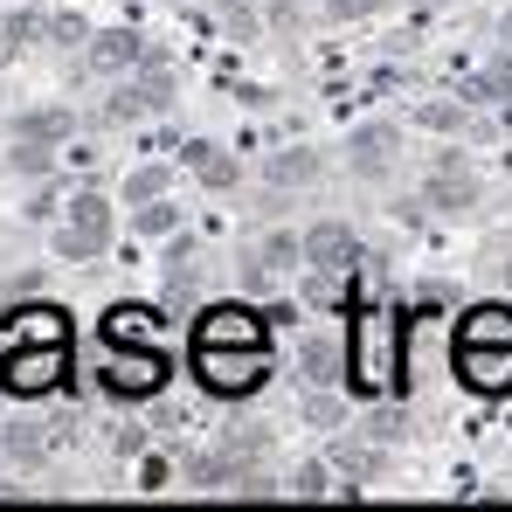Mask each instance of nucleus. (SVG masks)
<instances>
[{"label":"nucleus","instance_id":"0eeeda50","mask_svg":"<svg viewBox=\"0 0 512 512\" xmlns=\"http://www.w3.org/2000/svg\"><path fill=\"white\" fill-rule=\"evenodd\" d=\"M423 201H429V208H443V215H457V208H478V173L464 167V153H443V160L429 167Z\"/></svg>","mask_w":512,"mask_h":512},{"label":"nucleus","instance_id":"2eb2a0df","mask_svg":"<svg viewBox=\"0 0 512 512\" xmlns=\"http://www.w3.org/2000/svg\"><path fill=\"white\" fill-rule=\"evenodd\" d=\"M153 319H160L153 305H111V312H104V340L111 346H139L146 333H153Z\"/></svg>","mask_w":512,"mask_h":512},{"label":"nucleus","instance_id":"cd10ccee","mask_svg":"<svg viewBox=\"0 0 512 512\" xmlns=\"http://www.w3.org/2000/svg\"><path fill=\"white\" fill-rule=\"evenodd\" d=\"M333 464H340L346 478H374V464H381V457H374L367 443H340V450H333Z\"/></svg>","mask_w":512,"mask_h":512},{"label":"nucleus","instance_id":"f3484780","mask_svg":"<svg viewBox=\"0 0 512 512\" xmlns=\"http://www.w3.org/2000/svg\"><path fill=\"white\" fill-rule=\"evenodd\" d=\"M70 125H77L70 104H42V111H21L14 118V139H49L56 146V139H70Z\"/></svg>","mask_w":512,"mask_h":512},{"label":"nucleus","instance_id":"b1692460","mask_svg":"<svg viewBox=\"0 0 512 512\" xmlns=\"http://www.w3.org/2000/svg\"><path fill=\"white\" fill-rule=\"evenodd\" d=\"M256 256H263V270H277V277H284V270H298V263H305V236H270Z\"/></svg>","mask_w":512,"mask_h":512},{"label":"nucleus","instance_id":"dca6fc26","mask_svg":"<svg viewBox=\"0 0 512 512\" xmlns=\"http://www.w3.org/2000/svg\"><path fill=\"white\" fill-rule=\"evenodd\" d=\"M457 340H464V346H512V312H506V305H478V312L464 319Z\"/></svg>","mask_w":512,"mask_h":512},{"label":"nucleus","instance_id":"423d86ee","mask_svg":"<svg viewBox=\"0 0 512 512\" xmlns=\"http://www.w3.org/2000/svg\"><path fill=\"white\" fill-rule=\"evenodd\" d=\"M263 326H270V312H250V305H208L201 326H194V346H263Z\"/></svg>","mask_w":512,"mask_h":512},{"label":"nucleus","instance_id":"f03ea898","mask_svg":"<svg viewBox=\"0 0 512 512\" xmlns=\"http://www.w3.org/2000/svg\"><path fill=\"white\" fill-rule=\"evenodd\" d=\"M70 374V340H14L0 353V395H56Z\"/></svg>","mask_w":512,"mask_h":512},{"label":"nucleus","instance_id":"5701e85b","mask_svg":"<svg viewBox=\"0 0 512 512\" xmlns=\"http://www.w3.org/2000/svg\"><path fill=\"white\" fill-rule=\"evenodd\" d=\"M139 236H173L180 229V201H167V194H153V201H139Z\"/></svg>","mask_w":512,"mask_h":512},{"label":"nucleus","instance_id":"4468645a","mask_svg":"<svg viewBox=\"0 0 512 512\" xmlns=\"http://www.w3.org/2000/svg\"><path fill=\"white\" fill-rule=\"evenodd\" d=\"M180 167H194L201 187H236V160H229L222 146H208V139H187V146H180Z\"/></svg>","mask_w":512,"mask_h":512},{"label":"nucleus","instance_id":"9b49d317","mask_svg":"<svg viewBox=\"0 0 512 512\" xmlns=\"http://www.w3.org/2000/svg\"><path fill=\"white\" fill-rule=\"evenodd\" d=\"M360 256V243H353V229L346 222H319V229H305V270L319 263V270H346Z\"/></svg>","mask_w":512,"mask_h":512},{"label":"nucleus","instance_id":"6e6552de","mask_svg":"<svg viewBox=\"0 0 512 512\" xmlns=\"http://www.w3.org/2000/svg\"><path fill=\"white\" fill-rule=\"evenodd\" d=\"M84 56H90L97 77H125V70L146 63V35H132V28H97L84 42Z\"/></svg>","mask_w":512,"mask_h":512},{"label":"nucleus","instance_id":"f704fd0d","mask_svg":"<svg viewBox=\"0 0 512 512\" xmlns=\"http://www.w3.org/2000/svg\"><path fill=\"white\" fill-rule=\"evenodd\" d=\"M499 42H512V14H506V21H499Z\"/></svg>","mask_w":512,"mask_h":512},{"label":"nucleus","instance_id":"a878e982","mask_svg":"<svg viewBox=\"0 0 512 512\" xmlns=\"http://www.w3.org/2000/svg\"><path fill=\"white\" fill-rule=\"evenodd\" d=\"M42 450H49V436H42L35 423L7 429V457H14V464H42Z\"/></svg>","mask_w":512,"mask_h":512},{"label":"nucleus","instance_id":"2f4dec72","mask_svg":"<svg viewBox=\"0 0 512 512\" xmlns=\"http://www.w3.org/2000/svg\"><path fill=\"white\" fill-rule=\"evenodd\" d=\"M21 215H28V222H49V215H56V187H42V194H35Z\"/></svg>","mask_w":512,"mask_h":512},{"label":"nucleus","instance_id":"ddd939ff","mask_svg":"<svg viewBox=\"0 0 512 512\" xmlns=\"http://www.w3.org/2000/svg\"><path fill=\"white\" fill-rule=\"evenodd\" d=\"M298 367H305L312 388H326V381H346V374H353V367H346V346L326 340V333H312V340L298 346Z\"/></svg>","mask_w":512,"mask_h":512},{"label":"nucleus","instance_id":"4be33fe9","mask_svg":"<svg viewBox=\"0 0 512 512\" xmlns=\"http://www.w3.org/2000/svg\"><path fill=\"white\" fill-rule=\"evenodd\" d=\"M416 118H423L429 132H478V118L464 111V97H457V104H450V97H436V104H423V111H416Z\"/></svg>","mask_w":512,"mask_h":512},{"label":"nucleus","instance_id":"f257e3e1","mask_svg":"<svg viewBox=\"0 0 512 512\" xmlns=\"http://www.w3.org/2000/svg\"><path fill=\"white\" fill-rule=\"evenodd\" d=\"M346 367H353V381H360L367 395H381V388L402 374V333H395L388 312H367V319L353 326V340H346Z\"/></svg>","mask_w":512,"mask_h":512},{"label":"nucleus","instance_id":"7ed1b4c3","mask_svg":"<svg viewBox=\"0 0 512 512\" xmlns=\"http://www.w3.org/2000/svg\"><path fill=\"white\" fill-rule=\"evenodd\" d=\"M194 374L208 395H256L270 381V346H194Z\"/></svg>","mask_w":512,"mask_h":512},{"label":"nucleus","instance_id":"1a4fd4ad","mask_svg":"<svg viewBox=\"0 0 512 512\" xmlns=\"http://www.w3.org/2000/svg\"><path fill=\"white\" fill-rule=\"evenodd\" d=\"M457 367H464V381L485 388V395L512 388V346H464L457 340Z\"/></svg>","mask_w":512,"mask_h":512},{"label":"nucleus","instance_id":"412c9836","mask_svg":"<svg viewBox=\"0 0 512 512\" xmlns=\"http://www.w3.org/2000/svg\"><path fill=\"white\" fill-rule=\"evenodd\" d=\"M7 167L21 173V180H42V173L56 167V146H49V139H14V153H7Z\"/></svg>","mask_w":512,"mask_h":512},{"label":"nucleus","instance_id":"6ab92c4d","mask_svg":"<svg viewBox=\"0 0 512 512\" xmlns=\"http://www.w3.org/2000/svg\"><path fill=\"white\" fill-rule=\"evenodd\" d=\"M319 173V153H305V146H284V153H270V187H305Z\"/></svg>","mask_w":512,"mask_h":512},{"label":"nucleus","instance_id":"a211bd4d","mask_svg":"<svg viewBox=\"0 0 512 512\" xmlns=\"http://www.w3.org/2000/svg\"><path fill=\"white\" fill-rule=\"evenodd\" d=\"M284 499H346V485H333V464H298L291 471V485H284Z\"/></svg>","mask_w":512,"mask_h":512},{"label":"nucleus","instance_id":"c756f323","mask_svg":"<svg viewBox=\"0 0 512 512\" xmlns=\"http://www.w3.org/2000/svg\"><path fill=\"white\" fill-rule=\"evenodd\" d=\"M42 35H49V42H90V21L84 14H49Z\"/></svg>","mask_w":512,"mask_h":512},{"label":"nucleus","instance_id":"c85d7f7f","mask_svg":"<svg viewBox=\"0 0 512 512\" xmlns=\"http://www.w3.org/2000/svg\"><path fill=\"white\" fill-rule=\"evenodd\" d=\"M305 423H312V429H340L346 423V402H340V395H312V402H305Z\"/></svg>","mask_w":512,"mask_h":512},{"label":"nucleus","instance_id":"393cba45","mask_svg":"<svg viewBox=\"0 0 512 512\" xmlns=\"http://www.w3.org/2000/svg\"><path fill=\"white\" fill-rule=\"evenodd\" d=\"M305 298H312V305H346V270H319V263H312Z\"/></svg>","mask_w":512,"mask_h":512},{"label":"nucleus","instance_id":"20e7f679","mask_svg":"<svg viewBox=\"0 0 512 512\" xmlns=\"http://www.w3.org/2000/svg\"><path fill=\"white\" fill-rule=\"evenodd\" d=\"M104 250H111V201L97 187H84L70 201V222L56 229V256L63 263H90V256H104Z\"/></svg>","mask_w":512,"mask_h":512},{"label":"nucleus","instance_id":"aec40b11","mask_svg":"<svg viewBox=\"0 0 512 512\" xmlns=\"http://www.w3.org/2000/svg\"><path fill=\"white\" fill-rule=\"evenodd\" d=\"M14 340H70V326H63V312L28 305V312H14Z\"/></svg>","mask_w":512,"mask_h":512},{"label":"nucleus","instance_id":"39448f33","mask_svg":"<svg viewBox=\"0 0 512 512\" xmlns=\"http://www.w3.org/2000/svg\"><path fill=\"white\" fill-rule=\"evenodd\" d=\"M173 374V360L160 346H118V360L104 367V388L111 395H160Z\"/></svg>","mask_w":512,"mask_h":512},{"label":"nucleus","instance_id":"bb28decb","mask_svg":"<svg viewBox=\"0 0 512 512\" xmlns=\"http://www.w3.org/2000/svg\"><path fill=\"white\" fill-rule=\"evenodd\" d=\"M153 194H167V167H132L125 173V201H132V208L153 201Z\"/></svg>","mask_w":512,"mask_h":512},{"label":"nucleus","instance_id":"72a5a7b5","mask_svg":"<svg viewBox=\"0 0 512 512\" xmlns=\"http://www.w3.org/2000/svg\"><path fill=\"white\" fill-rule=\"evenodd\" d=\"M374 436H381V443L402 436V416H395V409H374Z\"/></svg>","mask_w":512,"mask_h":512},{"label":"nucleus","instance_id":"f8f14e48","mask_svg":"<svg viewBox=\"0 0 512 512\" xmlns=\"http://www.w3.org/2000/svg\"><path fill=\"white\" fill-rule=\"evenodd\" d=\"M153 111H160V97L146 90V77H132V70L111 77V97H104V118H111V125H139V118H153Z\"/></svg>","mask_w":512,"mask_h":512},{"label":"nucleus","instance_id":"473e14b6","mask_svg":"<svg viewBox=\"0 0 512 512\" xmlns=\"http://www.w3.org/2000/svg\"><path fill=\"white\" fill-rule=\"evenodd\" d=\"M111 450H118V457H139V450H146V429H118Z\"/></svg>","mask_w":512,"mask_h":512},{"label":"nucleus","instance_id":"7c9ffc66","mask_svg":"<svg viewBox=\"0 0 512 512\" xmlns=\"http://www.w3.org/2000/svg\"><path fill=\"white\" fill-rule=\"evenodd\" d=\"M388 0H326V14L333 21H360V14H381Z\"/></svg>","mask_w":512,"mask_h":512},{"label":"nucleus","instance_id":"9d476101","mask_svg":"<svg viewBox=\"0 0 512 512\" xmlns=\"http://www.w3.org/2000/svg\"><path fill=\"white\" fill-rule=\"evenodd\" d=\"M395 146H402V132L395 125H360V132H346V160H353V173H388V160H395Z\"/></svg>","mask_w":512,"mask_h":512}]
</instances>
